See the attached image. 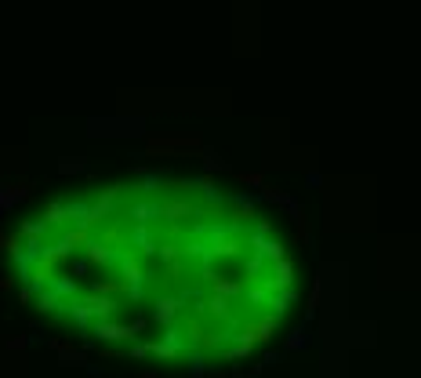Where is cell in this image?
Returning a JSON list of instances; mask_svg holds the SVG:
<instances>
[{"label":"cell","instance_id":"6da1fadb","mask_svg":"<svg viewBox=\"0 0 421 378\" xmlns=\"http://www.w3.org/2000/svg\"><path fill=\"white\" fill-rule=\"evenodd\" d=\"M138 378H156V374H153V371H145V374H138Z\"/></svg>","mask_w":421,"mask_h":378}]
</instances>
